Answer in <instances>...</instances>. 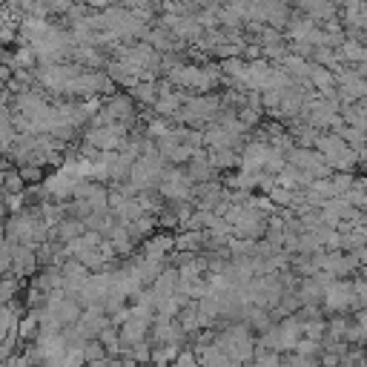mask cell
Returning a JSON list of instances; mask_svg holds the SVG:
<instances>
[{"label": "cell", "instance_id": "obj_1", "mask_svg": "<svg viewBox=\"0 0 367 367\" xmlns=\"http://www.w3.org/2000/svg\"><path fill=\"white\" fill-rule=\"evenodd\" d=\"M321 307L327 313H359V299H356V284L353 279H330V284L324 287Z\"/></svg>", "mask_w": 367, "mask_h": 367}, {"label": "cell", "instance_id": "obj_2", "mask_svg": "<svg viewBox=\"0 0 367 367\" xmlns=\"http://www.w3.org/2000/svg\"><path fill=\"white\" fill-rule=\"evenodd\" d=\"M126 138H129V124H92L84 141L98 152H115L126 144Z\"/></svg>", "mask_w": 367, "mask_h": 367}, {"label": "cell", "instance_id": "obj_3", "mask_svg": "<svg viewBox=\"0 0 367 367\" xmlns=\"http://www.w3.org/2000/svg\"><path fill=\"white\" fill-rule=\"evenodd\" d=\"M37 267H41V261H37V247L35 244H15L12 247V270L9 273L17 276V279H26V276H35Z\"/></svg>", "mask_w": 367, "mask_h": 367}, {"label": "cell", "instance_id": "obj_4", "mask_svg": "<svg viewBox=\"0 0 367 367\" xmlns=\"http://www.w3.org/2000/svg\"><path fill=\"white\" fill-rule=\"evenodd\" d=\"M307 84H310L316 92H327V89L336 86V72L330 66L310 64V72H307Z\"/></svg>", "mask_w": 367, "mask_h": 367}, {"label": "cell", "instance_id": "obj_5", "mask_svg": "<svg viewBox=\"0 0 367 367\" xmlns=\"http://www.w3.org/2000/svg\"><path fill=\"white\" fill-rule=\"evenodd\" d=\"M158 84L156 81H138V84H132L129 86V95L135 98V104H144V106H156V101H158Z\"/></svg>", "mask_w": 367, "mask_h": 367}, {"label": "cell", "instance_id": "obj_6", "mask_svg": "<svg viewBox=\"0 0 367 367\" xmlns=\"http://www.w3.org/2000/svg\"><path fill=\"white\" fill-rule=\"evenodd\" d=\"M6 196H17V192H26V181L21 176V169H6V178H3V187Z\"/></svg>", "mask_w": 367, "mask_h": 367}, {"label": "cell", "instance_id": "obj_7", "mask_svg": "<svg viewBox=\"0 0 367 367\" xmlns=\"http://www.w3.org/2000/svg\"><path fill=\"white\" fill-rule=\"evenodd\" d=\"M21 176L26 184H44V178H46L41 164H21Z\"/></svg>", "mask_w": 367, "mask_h": 367}, {"label": "cell", "instance_id": "obj_8", "mask_svg": "<svg viewBox=\"0 0 367 367\" xmlns=\"http://www.w3.org/2000/svg\"><path fill=\"white\" fill-rule=\"evenodd\" d=\"M46 6L52 15H66L75 6V0H46Z\"/></svg>", "mask_w": 367, "mask_h": 367}]
</instances>
